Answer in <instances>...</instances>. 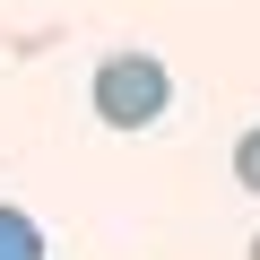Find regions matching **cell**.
Segmentation results:
<instances>
[{
    "mask_svg": "<svg viewBox=\"0 0 260 260\" xmlns=\"http://www.w3.org/2000/svg\"><path fill=\"white\" fill-rule=\"evenodd\" d=\"M251 260H260V234H251Z\"/></svg>",
    "mask_w": 260,
    "mask_h": 260,
    "instance_id": "277c9868",
    "label": "cell"
},
{
    "mask_svg": "<svg viewBox=\"0 0 260 260\" xmlns=\"http://www.w3.org/2000/svg\"><path fill=\"white\" fill-rule=\"evenodd\" d=\"M0 260H44V225L9 200H0Z\"/></svg>",
    "mask_w": 260,
    "mask_h": 260,
    "instance_id": "7a4b0ae2",
    "label": "cell"
},
{
    "mask_svg": "<svg viewBox=\"0 0 260 260\" xmlns=\"http://www.w3.org/2000/svg\"><path fill=\"white\" fill-rule=\"evenodd\" d=\"M234 182L260 200V130H243V139H234Z\"/></svg>",
    "mask_w": 260,
    "mask_h": 260,
    "instance_id": "3957f363",
    "label": "cell"
},
{
    "mask_svg": "<svg viewBox=\"0 0 260 260\" xmlns=\"http://www.w3.org/2000/svg\"><path fill=\"white\" fill-rule=\"evenodd\" d=\"M165 104H174V70H165L156 52H113V61L95 70V113H104V130H148V121H165Z\"/></svg>",
    "mask_w": 260,
    "mask_h": 260,
    "instance_id": "6da1fadb",
    "label": "cell"
}]
</instances>
